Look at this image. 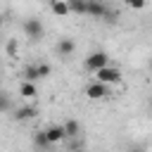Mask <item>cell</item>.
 <instances>
[{
	"label": "cell",
	"mask_w": 152,
	"mask_h": 152,
	"mask_svg": "<svg viewBox=\"0 0 152 152\" xmlns=\"http://www.w3.org/2000/svg\"><path fill=\"white\" fill-rule=\"evenodd\" d=\"M24 33H26V38H28L31 43H40V40H43V36H45V26H43V21H40V19L28 17V19L24 21Z\"/></svg>",
	"instance_id": "6da1fadb"
},
{
	"label": "cell",
	"mask_w": 152,
	"mask_h": 152,
	"mask_svg": "<svg viewBox=\"0 0 152 152\" xmlns=\"http://www.w3.org/2000/svg\"><path fill=\"white\" fill-rule=\"evenodd\" d=\"M95 81L97 83H104V86H112V83L116 86V83H121V71L116 66L107 64V66H102V69L95 71Z\"/></svg>",
	"instance_id": "7a4b0ae2"
},
{
	"label": "cell",
	"mask_w": 152,
	"mask_h": 152,
	"mask_svg": "<svg viewBox=\"0 0 152 152\" xmlns=\"http://www.w3.org/2000/svg\"><path fill=\"white\" fill-rule=\"evenodd\" d=\"M109 64V55L107 52H102V50H97V52H90L88 57H86V69L88 71H97V69H102V66H107Z\"/></svg>",
	"instance_id": "3957f363"
},
{
	"label": "cell",
	"mask_w": 152,
	"mask_h": 152,
	"mask_svg": "<svg viewBox=\"0 0 152 152\" xmlns=\"http://www.w3.org/2000/svg\"><path fill=\"white\" fill-rule=\"evenodd\" d=\"M74 50H76L74 38H59L57 45H55V52H57V57H62V59H69V57L74 55Z\"/></svg>",
	"instance_id": "277c9868"
},
{
	"label": "cell",
	"mask_w": 152,
	"mask_h": 152,
	"mask_svg": "<svg viewBox=\"0 0 152 152\" xmlns=\"http://www.w3.org/2000/svg\"><path fill=\"white\" fill-rule=\"evenodd\" d=\"M107 10L109 7L104 5V0H86V14L93 19H102Z\"/></svg>",
	"instance_id": "5b68a950"
},
{
	"label": "cell",
	"mask_w": 152,
	"mask_h": 152,
	"mask_svg": "<svg viewBox=\"0 0 152 152\" xmlns=\"http://www.w3.org/2000/svg\"><path fill=\"white\" fill-rule=\"evenodd\" d=\"M86 95H88L90 100H104V97H109V86L93 81V83L86 88Z\"/></svg>",
	"instance_id": "8992f818"
},
{
	"label": "cell",
	"mask_w": 152,
	"mask_h": 152,
	"mask_svg": "<svg viewBox=\"0 0 152 152\" xmlns=\"http://www.w3.org/2000/svg\"><path fill=\"white\" fill-rule=\"evenodd\" d=\"M43 133H45V138H48V145H55V142H62V140H64V128H62V124H52V126H48Z\"/></svg>",
	"instance_id": "52a82bcc"
},
{
	"label": "cell",
	"mask_w": 152,
	"mask_h": 152,
	"mask_svg": "<svg viewBox=\"0 0 152 152\" xmlns=\"http://www.w3.org/2000/svg\"><path fill=\"white\" fill-rule=\"evenodd\" d=\"M12 116H14V121H28V119L38 116V107H33V104H24V107H17Z\"/></svg>",
	"instance_id": "ba28073f"
},
{
	"label": "cell",
	"mask_w": 152,
	"mask_h": 152,
	"mask_svg": "<svg viewBox=\"0 0 152 152\" xmlns=\"http://www.w3.org/2000/svg\"><path fill=\"white\" fill-rule=\"evenodd\" d=\"M19 95H21V97H26V100L38 97V88H36V83H28V81L19 83Z\"/></svg>",
	"instance_id": "9c48e42d"
},
{
	"label": "cell",
	"mask_w": 152,
	"mask_h": 152,
	"mask_svg": "<svg viewBox=\"0 0 152 152\" xmlns=\"http://www.w3.org/2000/svg\"><path fill=\"white\" fill-rule=\"evenodd\" d=\"M62 128H64V138H76V135L81 133V124H78L76 119L64 121V124H62Z\"/></svg>",
	"instance_id": "30bf717a"
},
{
	"label": "cell",
	"mask_w": 152,
	"mask_h": 152,
	"mask_svg": "<svg viewBox=\"0 0 152 152\" xmlns=\"http://www.w3.org/2000/svg\"><path fill=\"white\" fill-rule=\"evenodd\" d=\"M50 10L57 14V17H66L69 14V7H66V0H52L50 2Z\"/></svg>",
	"instance_id": "8fae6325"
},
{
	"label": "cell",
	"mask_w": 152,
	"mask_h": 152,
	"mask_svg": "<svg viewBox=\"0 0 152 152\" xmlns=\"http://www.w3.org/2000/svg\"><path fill=\"white\" fill-rule=\"evenodd\" d=\"M69 14H86V0H66Z\"/></svg>",
	"instance_id": "7c38bea8"
},
{
	"label": "cell",
	"mask_w": 152,
	"mask_h": 152,
	"mask_svg": "<svg viewBox=\"0 0 152 152\" xmlns=\"http://www.w3.org/2000/svg\"><path fill=\"white\" fill-rule=\"evenodd\" d=\"M10 109H12V97L0 90V114H7Z\"/></svg>",
	"instance_id": "4fadbf2b"
},
{
	"label": "cell",
	"mask_w": 152,
	"mask_h": 152,
	"mask_svg": "<svg viewBox=\"0 0 152 152\" xmlns=\"http://www.w3.org/2000/svg\"><path fill=\"white\" fill-rule=\"evenodd\" d=\"M24 81H28V83H36V81H38V71H36V64H28V66L24 69Z\"/></svg>",
	"instance_id": "5bb4252c"
},
{
	"label": "cell",
	"mask_w": 152,
	"mask_h": 152,
	"mask_svg": "<svg viewBox=\"0 0 152 152\" xmlns=\"http://www.w3.org/2000/svg\"><path fill=\"white\" fill-rule=\"evenodd\" d=\"M5 50H7V57H17V52H19V40H17V38H10L7 45H5Z\"/></svg>",
	"instance_id": "9a60e30c"
},
{
	"label": "cell",
	"mask_w": 152,
	"mask_h": 152,
	"mask_svg": "<svg viewBox=\"0 0 152 152\" xmlns=\"http://www.w3.org/2000/svg\"><path fill=\"white\" fill-rule=\"evenodd\" d=\"M33 142H36V147H38V150L50 147V145H48V138H45V133H43V131H38V133L33 135Z\"/></svg>",
	"instance_id": "2e32d148"
},
{
	"label": "cell",
	"mask_w": 152,
	"mask_h": 152,
	"mask_svg": "<svg viewBox=\"0 0 152 152\" xmlns=\"http://www.w3.org/2000/svg\"><path fill=\"white\" fill-rule=\"evenodd\" d=\"M36 71H38V78H48L50 71H52V66L45 64V62H40V64H36Z\"/></svg>",
	"instance_id": "e0dca14e"
},
{
	"label": "cell",
	"mask_w": 152,
	"mask_h": 152,
	"mask_svg": "<svg viewBox=\"0 0 152 152\" xmlns=\"http://www.w3.org/2000/svg\"><path fill=\"white\" fill-rule=\"evenodd\" d=\"M126 5L133 7V10H142V7L147 5V0H126Z\"/></svg>",
	"instance_id": "ac0fdd59"
},
{
	"label": "cell",
	"mask_w": 152,
	"mask_h": 152,
	"mask_svg": "<svg viewBox=\"0 0 152 152\" xmlns=\"http://www.w3.org/2000/svg\"><path fill=\"white\" fill-rule=\"evenodd\" d=\"M102 19H104V21H109V24H112V21H116V12H112V10H107V12H104V17H102Z\"/></svg>",
	"instance_id": "d6986e66"
},
{
	"label": "cell",
	"mask_w": 152,
	"mask_h": 152,
	"mask_svg": "<svg viewBox=\"0 0 152 152\" xmlns=\"http://www.w3.org/2000/svg\"><path fill=\"white\" fill-rule=\"evenodd\" d=\"M128 152H147V145H133Z\"/></svg>",
	"instance_id": "ffe728a7"
},
{
	"label": "cell",
	"mask_w": 152,
	"mask_h": 152,
	"mask_svg": "<svg viewBox=\"0 0 152 152\" xmlns=\"http://www.w3.org/2000/svg\"><path fill=\"white\" fill-rule=\"evenodd\" d=\"M0 26H2V17H0Z\"/></svg>",
	"instance_id": "44dd1931"
}]
</instances>
